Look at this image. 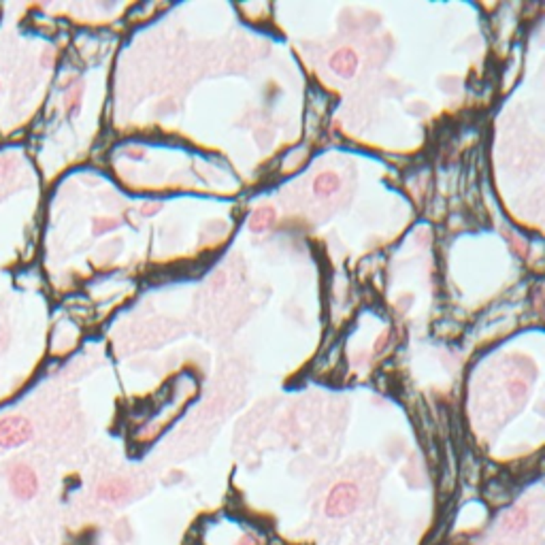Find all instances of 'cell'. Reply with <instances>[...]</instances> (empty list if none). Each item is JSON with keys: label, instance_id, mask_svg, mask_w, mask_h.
Instances as JSON below:
<instances>
[{"label": "cell", "instance_id": "10", "mask_svg": "<svg viewBox=\"0 0 545 545\" xmlns=\"http://www.w3.org/2000/svg\"><path fill=\"white\" fill-rule=\"evenodd\" d=\"M120 226V222L115 220V218H99V220H94V228H92V232L96 237L99 235H105V232H109V230H113V228H118Z\"/></svg>", "mask_w": 545, "mask_h": 545}, {"label": "cell", "instance_id": "11", "mask_svg": "<svg viewBox=\"0 0 545 545\" xmlns=\"http://www.w3.org/2000/svg\"><path fill=\"white\" fill-rule=\"evenodd\" d=\"M509 392H511V396H514L516 401H520V398L524 396V383H522V381H511V383H509Z\"/></svg>", "mask_w": 545, "mask_h": 545}, {"label": "cell", "instance_id": "3", "mask_svg": "<svg viewBox=\"0 0 545 545\" xmlns=\"http://www.w3.org/2000/svg\"><path fill=\"white\" fill-rule=\"evenodd\" d=\"M360 492L352 481H341L333 490L328 492L326 498V516L328 518H347L354 514L358 507Z\"/></svg>", "mask_w": 545, "mask_h": 545}, {"label": "cell", "instance_id": "9", "mask_svg": "<svg viewBox=\"0 0 545 545\" xmlns=\"http://www.w3.org/2000/svg\"><path fill=\"white\" fill-rule=\"evenodd\" d=\"M503 527H505V531H509V533H522L524 529L529 527V511L522 509V507L511 509L507 516H505Z\"/></svg>", "mask_w": 545, "mask_h": 545}, {"label": "cell", "instance_id": "8", "mask_svg": "<svg viewBox=\"0 0 545 545\" xmlns=\"http://www.w3.org/2000/svg\"><path fill=\"white\" fill-rule=\"evenodd\" d=\"M339 186H341V181L335 173H322V175H318V179L314 183V192L320 199H328L339 190Z\"/></svg>", "mask_w": 545, "mask_h": 545}, {"label": "cell", "instance_id": "2", "mask_svg": "<svg viewBox=\"0 0 545 545\" xmlns=\"http://www.w3.org/2000/svg\"><path fill=\"white\" fill-rule=\"evenodd\" d=\"M7 481L11 494L22 503H28L38 494V475L26 462H13L7 471Z\"/></svg>", "mask_w": 545, "mask_h": 545}, {"label": "cell", "instance_id": "4", "mask_svg": "<svg viewBox=\"0 0 545 545\" xmlns=\"http://www.w3.org/2000/svg\"><path fill=\"white\" fill-rule=\"evenodd\" d=\"M358 66V55L352 49H339L333 58H330V68H333L339 77L349 79Z\"/></svg>", "mask_w": 545, "mask_h": 545}, {"label": "cell", "instance_id": "13", "mask_svg": "<svg viewBox=\"0 0 545 545\" xmlns=\"http://www.w3.org/2000/svg\"><path fill=\"white\" fill-rule=\"evenodd\" d=\"M239 545H258V541H256V537L247 535V537H243V539H241V543H239Z\"/></svg>", "mask_w": 545, "mask_h": 545}, {"label": "cell", "instance_id": "12", "mask_svg": "<svg viewBox=\"0 0 545 545\" xmlns=\"http://www.w3.org/2000/svg\"><path fill=\"white\" fill-rule=\"evenodd\" d=\"M160 209H162L160 203H145L141 207V213H143V216H155V213H158Z\"/></svg>", "mask_w": 545, "mask_h": 545}, {"label": "cell", "instance_id": "5", "mask_svg": "<svg viewBox=\"0 0 545 545\" xmlns=\"http://www.w3.org/2000/svg\"><path fill=\"white\" fill-rule=\"evenodd\" d=\"M81 101H84V81L73 79L66 90H64V113L66 118H75L81 111Z\"/></svg>", "mask_w": 545, "mask_h": 545}, {"label": "cell", "instance_id": "14", "mask_svg": "<svg viewBox=\"0 0 545 545\" xmlns=\"http://www.w3.org/2000/svg\"><path fill=\"white\" fill-rule=\"evenodd\" d=\"M128 155H130V158H139L141 160L143 158V149H128Z\"/></svg>", "mask_w": 545, "mask_h": 545}, {"label": "cell", "instance_id": "1", "mask_svg": "<svg viewBox=\"0 0 545 545\" xmlns=\"http://www.w3.org/2000/svg\"><path fill=\"white\" fill-rule=\"evenodd\" d=\"M34 435L32 422L26 416L9 414L0 418V447L3 450H15L26 445Z\"/></svg>", "mask_w": 545, "mask_h": 545}, {"label": "cell", "instance_id": "6", "mask_svg": "<svg viewBox=\"0 0 545 545\" xmlns=\"http://www.w3.org/2000/svg\"><path fill=\"white\" fill-rule=\"evenodd\" d=\"M128 494H130V485L124 479H109L99 485V498L109 503H120L128 498Z\"/></svg>", "mask_w": 545, "mask_h": 545}, {"label": "cell", "instance_id": "7", "mask_svg": "<svg viewBox=\"0 0 545 545\" xmlns=\"http://www.w3.org/2000/svg\"><path fill=\"white\" fill-rule=\"evenodd\" d=\"M272 224H275V209H272V207H260L249 216L251 232H264Z\"/></svg>", "mask_w": 545, "mask_h": 545}]
</instances>
